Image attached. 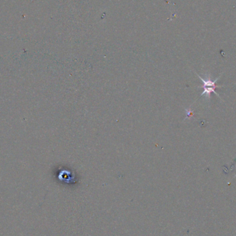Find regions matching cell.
<instances>
[{"label":"cell","instance_id":"cell-1","mask_svg":"<svg viewBox=\"0 0 236 236\" xmlns=\"http://www.w3.org/2000/svg\"><path fill=\"white\" fill-rule=\"evenodd\" d=\"M196 75L198 76L200 80H201V81L203 82V86H201V87H200V88H202V87H214V88H220V87H222V86H217V85H215V82L218 80V79L219 78V77H220V76H219L218 78H216L215 80L212 81L209 77H208L207 80H206V79H204V78L201 77V76L199 75L198 74H197V73H196Z\"/></svg>","mask_w":236,"mask_h":236},{"label":"cell","instance_id":"cell-3","mask_svg":"<svg viewBox=\"0 0 236 236\" xmlns=\"http://www.w3.org/2000/svg\"><path fill=\"white\" fill-rule=\"evenodd\" d=\"M235 176H236V175H235Z\"/></svg>","mask_w":236,"mask_h":236},{"label":"cell","instance_id":"cell-2","mask_svg":"<svg viewBox=\"0 0 236 236\" xmlns=\"http://www.w3.org/2000/svg\"><path fill=\"white\" fill-rule=\"evenodd\" d=\"M186 118H191V115H193V112L191 109H186Z\"/></svg>","mask_w":236,"mask_h":236}]
</instances>
